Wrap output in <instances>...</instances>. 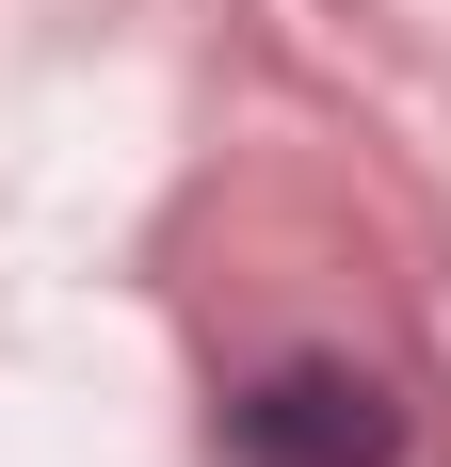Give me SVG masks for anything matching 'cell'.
Listing matches in <instances>:
<instances>
[{
    "mask_svg": "<svg viewBox=\"0 0 451 467\" xmlns=\"http://www.w3.org/2000/svg\"><path fill=\"white\" fill-rule=\"evenodd\" d=\"M226 451L242 467H404V403L355 355H290V371H258L226 403Z\"/></svg>",
    "mask_w": 451,
    "mask_h": 467,
    "instance_id": "obj_1",
    "label": "cell"
}]
</instances>
